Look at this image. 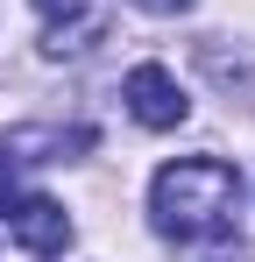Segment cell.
<instances>
[{"label":"cell","instance_id":"4","mask_svg":"<svg viewBox=\"0 0 255 262\" xmlns=\"http://www.w3.org/2000/svg\"><path fill=\"white\" fill-rule=\"evenodd\" d=\"M36 14H50V21H71V14H85V0H29Z\"/></svg>","mask_w":255,"mask_h":262},{"label":"cell","instance_id":"5","mask_svg":"<svg viewBox=\"0 0 255 262\" xmlns=\"http://www.w3.org/2000/svg\"><path fill=\"white\" fill-rule=\"evenodd\" d=\"M14 199H22V191H14V170H7V156H0V213H7Z\"/></svg>","mask_w":255,"mask_h":262},{"label":"cell","instance_id":"2","mask_svg":"<svg viewBox=\"0 0 255 262\" xmlns=\"http://www.w3.org/2000/svg\"><path fill=\"white\" fill-rule=\"evenodd\" d=\"M121 99H128V114L142 121V128H177L184 114H192V99H184V85L170 78L163 64H135L121 78Z\"/></svg>","mask_w":255,"mask_h":262},{"label":"cell","instance_id":"6","mask_svg":"<svg viewBox=\"0 0 255 262\" xmlns=\"http://www.w3.org/2000/svg\"><path fill=\"white\" fill-rule=\"evenodd\" d=\"M135 7H142V14H184L192 0H135Z\"/></svg>","mask_w":255,"mask_h":262},{"label":"cell","instance_id":"1","mask_svg":"<svg viewBox=\"0 0 255 262\" xmlns=\"http://www.w3.org/2000/svg\"><path fill=\"white\" fill-rule=\"evenodd\" d=\"M241 206V170L227 156H177L149 177V220L170 241H213L234 227Z\"/></svg>","mask_w":255,"mask_h":262},{"label":"cell","instance_id":"3","mask_svg":"<svg viewBox=\"0 0 255 262\" xmlns=\"http://www.w3.org/2000/svg\"><path fill=\"white\" fill-rule=\"evenodd\" d=\"M0 220L14 227V241H22L29 255H64V248H71V213H64L57 199H14Z\"/></svg>","mask_w":255,"mask_h":262}]
</instances>
